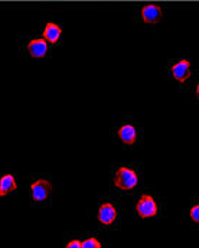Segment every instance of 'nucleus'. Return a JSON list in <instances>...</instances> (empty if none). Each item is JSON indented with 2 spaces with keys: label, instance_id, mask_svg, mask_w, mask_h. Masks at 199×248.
<instances>
[{
  "label": "nucleus",
  "instance_id": "1",
  "mask_svg": "<svg viewBox=\"0 0 199 248\" xmlns=\"http://www.w3.org/2000/svg\"><path fill=\"white\" fill-rule=\"evenodd\" d=\"M137 182H138V176L136 170L129 166H120L113 178V184L120 190H132L137 186Z\"/></svg>",
  "mask_w": 199,
  "mask_h": 248
},
{
  "label": "nucleus",
  "instance_id": "12",
  "mask_svg": "<svg viewBox=\"0 0 199 248\" xmlns=\"http://www.w3.org/2000/svg\"><path fill=\"white\" fill-rule=\"evenodd\" d=\"M189 215H191V219H192V222L198 224V222H199V205H198V203L192 205V208H191V212H189Z\"/></svg>",
  "mask_w": 199,
  "mask_h": 248
},
{
  "label": "nucleus",
  "instance_id": "8",
  "mask_svg": "<svg viewBox=\"0 0 199 248\" xmlns=\"http://www.w3.org/2000/svg\"><path fill=\"white\" fill-rule=\"evenodd\" d=\"M62 36V28L54 22H49L45 25V29L42 32V39H45L48 44H57Z\"/></svg>",
  "mask_w": 199,
  "mask_h": 248
},
{
  "label": "nucleus",
  "instance_id": "2",
  "mask_svg": "<svg viewBox=\"0 0 199 248\" xmlns=\"http://www.w3.org/2000/svg\"><path fill=\"white\" fill-rule=\"evenodd\" d=\"M136 211L141 218H152L157 214L159 206L153 196L150 195H141L140 199L136 203Z\"/></svg>",
  "mask_w": 199,
  "mask_h": 248
},
{
  "label": "nucleus",
  "instance_id": "3",
  "mask_svg": "<svg viewBox=\"0 0 199 248\" xmlns=\"http://www.w3.org/2000/svg\"><path fill=\"white\" fill-rule=\"evenodd\" d=\"M140 16H141V20L144 23H149V25H153V23H157L162 16H163V12H162V7L156 3H149V4H144L140 10Z\"/></svg>",
  "mask_w": 199,
  "mask_h": 248
},
{
  "label": "nucleus",
  "instance_id": "7",
  "mask_svg": "<svg viewBox=\"0 0 199 248\" xmlns=\"http://www.w3.org/2000/svg\"><path fill=\"white\" fill-rule=\"evenodd\" d=\"M26 49L29 52L31 57L33 58H44L46 54H48V42L45 39H32L28 42L26 45Z\"/></svg>",
  "mask_w": 199,
  "mask_h": 248
},
{
  "label": "nucleus",
  "instance_id": "5",
  "mask_svg": "<svg viewBox=\"0 0 199 248\" xmlns=\"http://www.w3.org/2000/svg\"><path fill=\"white\" fill-rule=\"evenodd\" d=\"M117 219V209L113 203L110 202H104L100 205V209H98V222L101 225H111L114 224Z\"/></svg>",
  "mask_w": 199,
  "mask_h": 248
},
{
  "label": "nucleus",
  "instance_id": "13",
  "mask_svg": "<svg viewBox=\"0 0 199 248\" xmlns=\"http://www.w3.org/2000/svg\"><path fill=\"white\" fill-rule=\"evenodd\" d=\"M65 248H81V241L79 240H72L66 244Z\"/></svg>",
  "mask_w": 199,
  "mask_h": 248
},
{
  "label": "nucleus",
  "instance_id": "4",
  "mask_svg": "<svg viewBox=\"0 0 199 248\" xmlns=\"http://www.w3.org/2000/svg\"><path fill=\"white\" fill-rule=\"evenodd\" d=\"M51 190H52V185L46 179H38L31 185L32 198L36 202H42V201L48 199V196L51 195Z\"/></svg>",
  "mask_w": 199,
  "mask_h": 248
},
{
  "label": "nucleus",
  "instance_id": "9",
  "mask_svg": "<svg viewBox=\"0 0 199 248\" xmlns=\"http://www.w3.org/2000/svg\"><path fill=\"white\" fill-rule=\"evenodd\" d=\"M117 136L127 146H132L137 141V130L133 124H123L122 127H119Z\"/></svg>",
  "mask_w": 199,
  "mask_h": 248
},
{
  "label": "nucleus",
  "instance_id": "11",
  "mask_svg": "<svg viewBox=\"0 0 199 248\" xmlns=\"http://www.w3.org/2000/svg\"><path fill=\"white\" fill-rule=\"evenodd\" d=\"M81 248H101V243L97 238L91 237V238L81 241Z\"/></svg>",
  "mask_w": 199,
  "mask_h": 248
},
{
  "label": "nucleus",
  "instance_id": "6",
  "mask_svg": "<svg viewBox=\"0 0 199 248\" xmlns=\"http://www.w3.org/2000/svg\"><path fill=\"white\" fill-rule=\"evenodd\" d=\"M172 77L179 81L185 82L191 77V62L188 60H179L172 65Z\"/></svg>",
  "mask_w": 199,
  "mask_h": 248
},
{
  "label": "nucleus",
  "instance_id": "10",
  "mask_svg": "<svg viewBox=\"0 0 199 248\" xmlns=\"http://www.w3.org/2000/svg\"><path fill=\"white\" fill-rule=\"evenodd\" d=\"M17 184L13 175H3L0 178V196H6L9 193H12L13 190H16Z\"/></svg>",
  "mask_w": 199,
  "mask_h": 248
}]
</instances>
